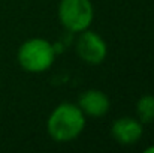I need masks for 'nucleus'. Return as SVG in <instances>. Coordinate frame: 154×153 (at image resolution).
<instances>
[{"label": "nucleus", "instance_id": "f257e3e1", "mask_svg": "<svg viewBox=\"0 0 154 153\" xmlns=\"http://www.w3.org/2000/svg\"><path fill=\"white\" fill-rule=\"evenodd\" d=\"M85 128V114L78 104L61 102L51 111L47 120V131L54 141L67 143L81 135Z\"/></svg>", "mask_w": 154, "mask_h": 153}, {"label": "nucleus", "instance_id": "f03ea898", "mask_svg": "<svg viewBox=\"0 0 154 153\" xmlns=\"http://www.w3.org/2000/svg\"><path fill=\"white\" fill-rule=\"evenodd\" d=\"M20 66L32 74L48 71L55 60V48L44 38H32L21 44L17 54Z\"/></svg>", "mask_w": 154, "mask_h": 153}, {"label": "nucleus", "instance_id": "7ed1b4c3", "mask_svg": "<svg viewBox=\"0 0 154 153\" xmlns=\"http://www.w3.org/2000/svg\"><path fill=\"white\" fill-rule=\"evenodd\" d=\"M93 18L94 8L91 0H60L58 20L66 30L81 33L91 26Z\"/></svg>", "mask_w": 154, "mask_h": 153}, {"label": "nucleus", "instance_id": "20e7f679", "mask_svg": "<svg viewBox=\"0 0 154 153\" xmlns=\"http://www.w3.org/2000/svg\"><path fill=\"white\" fill-rule=\"evenodd\" d=\"M76 53L88 65H100L106 59L108 45L102 36L93 30H84L76 42Z\"/></svg>", "mask_w": 154, "mask_h": 153}, {"label": "nucleus", "instance_id": "39448f33", "mask_svg": "<svg viewBox=\"0 0 154 153\" xmlns=\"http://www.w3.org/2000/svg\"><path fill=\"white\" fill-rule=\"evenodd\" d=\"M144 134L142 122L138 117H120L111 126V135L121 146L136 144Z\"/></svg>", "mask_w": 154, "mask_h": 153}, {"label": "nucleus", "instance_id": "423d86ee", "mask_svg": "<svg viewBox=\"0 0 154 153\" xmlns=\"http://www.w3.org/2000/svg\"><path fill=\"white\" fill-rule=\"evenodd\" d=\"M78 107L85 116L97 119V117L105 116L109 111L111 102H109V98L106 96V93H103L102 90L90 89V90H85L79 96Z\"/></svg>", "mask_w": 154, "mask_h": 153}, {"label": "nucleus", "instance_id": "0eeeda50", "mask_svg": "<svg viewBox=\"0 0 154 153\" xmlns=\"http://www.w3.org/2000/svg\"><path fill=\"white\" fill-rule=\"evenodd\" d=\"M136 116L142 123H151L154 120V96L144 95L136 102Z\"/></svg>", "mask_w": 154, "mask_h": 153}, {"label": "nucleus", "instance_id": "6e6552de", "mask_svg": "<svg viewBox=\"0 0 154 153\" xmlns=\"http://www.w3.org/2000/svg\"><path fill=\"white\" fill-rule=\"evenodd\" d=\"M145 153H154V146H150V147H147L145 150H144Z\"/></svg>", "mask_w": 154, "mask_h": 153}]
</instances>
